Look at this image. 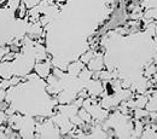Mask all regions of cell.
I'll return each instance as SVG.
<instances>
[{"label": "cell", "mask_w": 157, "mask_h": 139, "mask_svg": "<svg viewBox=\"0 0 157 139\" xmlns=\"http://www.w3.org/2000/svg\"><path fill=\"white\" fill-rule=\"evenodd\" d=\"M6 2H7V0H0V7H1V6H4Z\"/></svg>", "instance_id": "obj_29"}, {"label": "cell", "mask_w": 157, "mask_h": 139, "mask_svg": "<svg viewBox=\"0 0 157 139\" xmlns=\"http://www.w3.org/2000/svg\"><path fill=\"white\" fill-rule=\"evenodd\" d=\"M145 109L149 113H157V97L152 96L151 98H149L146 105H145Z\"/></svg>", "instance_id": "obj_13"}, {"label": "cell", "mask_w": 157, "mask_h": 139, "mask_svg": "<svg viewBox=\"0 0 157 139\" xmlns=\"http://www.w3.org/2000/svg\"><path fill=\"white\" fill-rule=\"evenodd\" d=\"M5 98H6V91L5 90H0V102L5 100Z\"/></svg>", "instance_id": "obj_28"}, {"label": "cell", "mask_w": 157, "mask_h": 139, "mask_svg": "<svg viewBox=\"0 0 157 139\" xmlns=\"http://www.w3.org/2000/svg\"><path fill=\"white\" fill-rule=\"evenodd\" d=\"M154 34H155V37H157V25H155V28H154Z\"/></svg>", "instance_id": "obj_30"}, {"label": "cell", "mask_w": 157, "mask_h": 139, "mask_svg": "<svg viewBox=\"0 0 157 139\" xmlns=\"http://www.w3.org/2000/svg\"><path fill=\"white\" fill-rule=\"evenodd\" d=\"M33 53H34V57L36 60H47V51H46V48L42 44L35 42V45L33 47Z\"/></svg>", "instance_id": "obj_8"}, {"label": "cell", "mask_w": 157, "mask_h": 139, "mask_svg": "<svg viewBox=\"0 0 157 139\" xmlns=\"http://www.w3.org/2000/svg\"><path fill=\"white\" fill-rule=\"evenodd\" d=\"M11 87V85H10V80L9 79H2L1 80V82H0V90H9Z\"/></svg>", "instance_id": "obj_22"}, {"label": "cell", "mask_w": 157, "mask_h": 139, "mask_svg": "<svg viewBox=\"0 0 157 139\" xmlns=\"http://www.w3.org/2000/svg\"><path fill=\"white\" fill-rule=\"evenodd\" d=\"M27 34L30 39L38 40L42 37L44 34V27L41 25L39 21L38 22H30V24L27 28Z\"/></svg>", "instance_id": "obj_4"}, {"label": "cell", "mask_w": 157, "mask_h": 139, "mask_svg": "<svg viewBox=\"0 0 157 139\" xmlns=\"http://www.w3.org/2000/svg\"><path fill=\"white\" fill-rule=\"evenodd\" d=\"M133 99H134V103H136V108H145V105H146V103L149 100V97L145 96L144 93H139L137 97L133 98Z\"/></svg>", "instance_id": "obj_12"}, {"label": "cell", "mask_w": 157, "mask_h": 139, "mask_svg": "<svg viewBox=\"0 0 157 139\" xmlns=\"http://www.w3.org/2000/svg\"><path fill=\"white\" fill-rule=\"evenodd\" d=\"M149 116V111L145 108H134V118L136 120H141Z\"/></svg>", "instance_id": "obj_16"}, {"label": "cell", "mask_w": 157, "mask_h": 139, "mask_svg": "<svg viewBox=\"0 0 157 139\" xmlns=\"http://www.w3.org/2000/svg\"><path fill=\"white\" fill-rule=\"evenodd\" d=\"M23 2L25 4V6L28 9H32V7H34V6H36L39 4L40 0H23Z\"/></svg>", "instance_id": "obj_23"}, {"label": "cell", "mask_w": 157, "mask_h": 139, "mask_svg": "<svg viewBox=\"0 0 157 139\" xmlns=\"http://www.w3.org/2000/svg\"><path fill=\"white\" fill-rule=\"evenodd\" d=\"M1 80H2V78H1V76H0V82H1Z\"/></svg>", "instance_id": "obj_31"}, {"label": "cell", "mask_w": 157, "mask_h": 139, "mask_svg": "<svg viewBox=\"0 0 157 139\" xmlns=\"http://www.w3.org/2000/svg\"><path fill=\"white\" fill-rule=\"evenodd\" d=\"M28 16H29L30 22H38L40 20V17H41V12L38 9V6H34V7L29 9L28 10Z\"/></svg>", "instance_id": "obj_11"}, {"label": "cell", "mask_w": 157, "mask_h": 139, "mask_svg": "<svg viewBox=\"0 0 157 139\" xmlns=\"http://www.w3.org/2000/svg\"><path fill=\"white\" fill-rule=\"evenodd\" d=\"M6 121H7V115H6V113L2 111V110H0V125H4Z\"/></svg>", "instance_id": "obj_26"}, {"label": "cell", "mask_w": 157, "mask_h": 139, "mask_svg": "<svg viewBox=\"0 0 157 139\" xmlns=\"http://www.w3.org/2000/svg\"><path fill=\"white\" fill-rule=\"evenodd\" d=\"M141 138H157V132L151 126H149L147 128H144L141 133Z\"/></svg>", "instance_id": "obj_17"}, {"label": "cell", "mask_w": 157, "mask_h": 139, "mask_svg": "<svg viewBox=\"0 0 157 139\" xmlns=\"http://www.w3.org/2000/svg\"><path fill=\"white\" fill-rule=\"evenodd\" d=\"M13 74V68L10 62L0 60V76L2 79H10Z\"/></svg>", "instance_id": "obj_7"}, {"label": "cell", "mask_w": 157, "mask_h": 139, "mask_svg": "<svg viewBox=\"0 0 157 139\" xmlns=\"http://www.w3.org/2000/svg\"><path fill=\"white\" fill-rule=\"evenodd\" d=\"M156 73H157L156 64H150V65L145 67V73H144V75H145L146 78H151V76L155 75Z\"/></svg>", "instance_id": "obj_19"}, {"label": "cell", "mask_w": 157, "mask_h": 139, "mask_svg": "<svg viewBox=\"0 0 157 139\" xmlns=\"http://www.w3.org/2000/svg\"><path fill=\"white\" fill-rule=\"evenodd\" d=\"M9 51H10V47H7V46H0V60H2V57H4Z\"/></svg>", "instance_id": "obj_25"}, {"label": "cell", "mask_w": 157, "mask_h": 139, "mask_svg": "<svg viewBox=\"0 0 157 139\" xmlns=\"http://www.w3.org/2000/svg\"><path fill=\"white\" fill-rule=\"evenodd\" d=\"M85 83H86L85 88L87 90L88 96L92 98H96L97 96H100L103 93V91H105V88L103 86V81H100L99 79H90Z\"/></svg>", "instance_id": "obj_2"}, {"label": "cell", "mask_w": 157, "mask_h": 139, "mask_svg": "<svg viewBox=\"0 0 157 139\" xmlns=\"http://www.w3.org/2000/svg\"><path fill=\"white\" fill-rule=\"evenodd\" d=\"M144 123L143 122H140V120H137L136 121V125H134V129H133V132H132V134H133V137H141V133H143V131H144Z\"/></svg>", "instance_id": "obj_15"}, {"label": "cell", "mask_w": 157, "mask_h": 139, "mask_svg": "<svg viewBox=\"0 0 157 139\" xmlns=\"http://www.w3.org/2000/svg\"><path fill=\"white\" fill-rule=\"evenodd\" d=\"M94 53H96V52H94L93 50H88V51H86L85 53H82V55H81V57H80V60H81V62H82V63L86 65V64H87L90 60L93 58Z\"/></svg>", "instance_id": "obj_18"}, {"label": "cell", "mask_w": 157, "mask_h": 139, "mask_svg": "<svg viewBox=\"0 0 157 139\" xmlns=\"http://www.w3.org/2000/svg\"><path fill=\"white\" fill-rule=\"evenodd\" d=\"M36 132L40 134V137H44V138H57L60 134L59 128L55 125L52 120L36 125Z\"/></svg>", "instance_id": "obj_1"}, {"label": "cell", "mask_w": 157, "mask_h": 139, "mask_svg": "<svg viewBox=\"0 0 157 139\" xmlns=\"http://www.w3.org/2000/svg\"><path fill=\"white\" fill-rule=\"evenodd\" d=\"M34 71L35 74L41 78L46 79L51 73H52V63L48 62L47 60H36L34 63Z\"/></svg>", "instance_id": "obj_3"}, {"label": "cell", "mask_w": 157, "mask_h": 139, "mask_svg": "<svg viewBox=\"0 0 157 139\" xmlns=\"http://www.w3.org/2000/svg\"><path fill=\"white\" fill-rule=\"evenodd\" d=\"M92 76H93V71H91L88 68H83L82 70H81V73L78 74V80L80 81H82V82H86V81H88L90 79H92Z\"/></svg>", "instance_id": "obj_14"}, {"label": "cell", "mask_w": 157, "mask_h": 139, "mask_svg": "<svg viewBox=\"0 0 157 139\" xmlns=\"http://www.w3.org/2000/svg\"><path fill=\"white\" fill-rule=\"evenodd\" d=\"M85 68V64L81 62V60H75V62H71L68 67H67V74L71 78V79H75L78 78V74L81 73V70Z\"/></svg>", "instance_id": "obj_6"}, {"label": "cell", "mask_w": 157, "mask_h": 139, "mask_svg": "<svg viewBox=\"0 0 157 139\" xmlns=\"http://www.w3.org/2000/svg\"><path fill=\"white\" fill-rule=\"evenodd\" d=\"M87 68L91 71H100L104 69V58L101 53H94L93 58L87 63Z\"/></svg>", "instance_id": "obj_5"}, {"label": "cell", "mask_w": 157, "mask_h": 139, "mask_svg": "<svg viewBox=\"0 0 157 139\" xmlns=\"http://www.w3.org/2000/svg\"><path fill=\"white\" fill-rule=\"evenodd\" d=\"M10 85L11 86H20V83L22 82V78H20V76H16V75H12L11 78H10Z\"/></svg>", "instance_id": "obj_21"}, {"label": "cell", "mask_w": 157, "mask_h": 139, "mask_svg": "<svg viewBox=\"0 0 157 139\" xmlns=\"http://www.w3.org/2000/svg\"><path fill=\"white\" fill-rule=\"evenodd\" d=\"M141 7L147 10V9H155L157 5V0H141Z\"/></svg>", "instance_id": "obj_20"}, {"label": "cell", "mask_w": 157, "mask_h": 139, "mask_svg": "<svg viewBox=\"0 0 157 139\" xmlns=\"http://www.w3.org/2000/svg\"><path fill=\"white\" fill-rule=\"evenodd\" d=\"M27 15H28V7L25 6V4L22 0L20 2V5H18V7L16 9V17L20 18V20H23Z\"/></svg>", "instance_id": "obj_10"}, {"label": "cell", "mask_w": 157, "mask_h": 139, "mask_svg": "<svg viewBox=\"0 0 157 139\" xmlns=\"http://www.w3.org/2000/svg\"><path fill=\"white\" fill-rule=\"evenodd\" d=\"M78 115L82 119V121L83 122H86V123H91L92 121H93V119H92V115L83 108V106H81V108H78Z\"/></svg>", "instance_id": "obj_9"}, {"label": "cell", "mask_w": 157, "mask_h": 139, "mask_svg": "<svg viewBox=\"0 0 157 139\" xmlns=\"http://www.w3.org/2000/svg\"><path fill=\"white\" fill-rule=\"evenodd\" d=\"M7 108H9V103H7V102H5V100H1V102H0V110L5 111Z\"/></svg>", "instance_id": "obj_27"}, {"label": "cell", "mask_w": 157, "mask_h": 139, "mask_svg": "<svg viewBox=\"0 0 157 139\" xmlns=\"http://www.w3.org/2000/svg\"><path fill=\"white\" fill-rule=\"evenodd\" d=\"M21 1H22V0H7L9 6H10L12 10H16V9L18 7V5H20Z\"/></svg>", "instance_id": "obj_24"}]
</instances>
